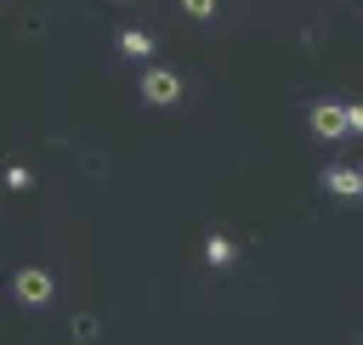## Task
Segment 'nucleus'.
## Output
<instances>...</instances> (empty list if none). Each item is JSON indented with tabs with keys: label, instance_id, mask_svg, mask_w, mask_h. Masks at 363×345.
Wrapping results in <instances>:
<instances>
[{
	"label": "nucleus",
	"instance_id": "8",
	"mask_svg": "<svg viewBox=\"0 0 363 345\" xmlns=\"http://www.w3.org/2000/svg\"><path fill=\"white\" fill-rule=\"evenodd\" d=\"M182 11H187L193 23H210V17H216V0H182Z\"/></svg>",
	"mask_w": 363,
	"mask_h": 345
},
{
	"label": "nucleus",
	"instance_id": "3",
	"mask_svg": "<svg viewBox=\"0 0 363 345\" xmlns=\"http://www.w3.org/2000/svg\"><path fill=\"white\" fill-rule=\"evenodd\" d=\"M312 136H318V141H340V136H346V107L318 102V107H312Z\"/></svg>",
	"mask_w": 363,
	"mask_h": 345
},
{
	"label": "nucleus",
	"instance_id": "7",
	"mask_svg": "<svg viewBox=\"0 0 363 345\" xmlns=\"http://www.w3.org/2000/svg\"><path fill=\"white\" fill-rule=\"evenodd\" d=\"M6 187H11V192H28V187H34V175H28L23 164H6Z\"/></svg>",
	"mask_w": 363,
	"mask_h": 345
},
{
	"label": "nucleus",
	"instance_id": "2",
	"mask_svg": "<svg viewBox=\"0 0 363 345\" xmlns=\"http://www.w3.org/2000/svg\"><path fill=\"white\" fill-rule=\"evenodd\" d=\"M142 102H153V107L182 102V74H170V68H147V74H142Z\"/></svg>",
	"mask_w": 363,
	"mask_h": 345
},
{
	"label": "nucleus",
	"instance_id": "1",
	"mask_svg": "<svg viewBox=\"0 0 363 345\" xmlns=\"http://www.w3.org/2000/svg\"><path fill=\"white\" fill-rule=\"evenodd\" d=\"M11 294H17V305H51L57 277H51L45 266H23V271L11 277Z\"/></svg>",
	"mask_w": 363,
	"mask_h": 345
},
{
	"label": "nucleus",
	"instance_id": "9",
	"mask_svg": "<svg viewBox=\"0 0 363 345\" xmlns=\"http://www.w3.org/2000/svg\"><path fill=\"white\" fill-rule=\"evenodd\" d=\"M74 339H79V345H85V339H96V322H91V317H79V322H74Z\"/></svg>",
	"mask_w": 363,
	"mask_h": 345
},
{
	"label": "nucleus",
	"instance_id": "4",
	"mask_svg": "<svg viewBox=\"0 0 363 345\" xmlns=\"http://www.w3.org/2000/svg\"><path fill=\"white\" fill-rule=\"evenodd\" d=\"M323 187H329L335 198H357V192H363V175H357L352 164H329V170H323Z\"/></svg>",
	"mask_w": 363,
	"mask_h": 345
},
{
	"label": "nucleus",
	"instance_id": "5",
	"mask_svg": "<svg viewBox=\"0 0 363 345\" xmlns=\"http://www.w3.org/2000/svg\"><path fill=\"white\" fill-rule=\"evenodd\" d=\"M119 51H125L130 62H142V57H153V34H142V28H119Z\"/></svg>",
	"mask_w": 363,
	"mask_h": 345
},
{
	"label": "nucleus",
	"instance_id": "6",
	"mask_svg": "<svg viewBox=\"0 0 363 345\" xmlns=\"http://www.w3.org/2000/svg\"><path fill=\"white\" fill-rule=\"evenodd\" d=\"M233 255H238V249H233V238H221V232H210V238H204V260H210L216 271H227V266H233Z\"/></svg>",
	"mask_w": 363,
	"mask_h": 345
}]
</instances>
